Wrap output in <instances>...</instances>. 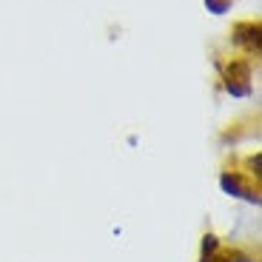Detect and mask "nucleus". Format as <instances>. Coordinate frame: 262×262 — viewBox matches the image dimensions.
Instances as JSON below:
<instances>
[{
    "label": "nucleus",
    "mask_w": 262,
    "mask_h": 262,
    "mask_svg": "<svg viewBox=\"0 0 262 262\" xmlns=\"http://www.w3.org/2000/svg\"><path fill=\"white\" fill-rule=\"evenodd\" d=\"M225 92L231 97H248L251 94V66L248 60H231L228 72H225Z\"/></svg>",
    "instance_id": "obj_1"
},
{
    "label": "nucleus",
    "mask_w": 262,
    "mask_h": 262,
    "mask_svg": "<svg viewBox=\"0 0 262 262\" xmlns=\"http://www.w3.org/2000/svg\"><path fill=\"white\" fill-rule=\"evenodd\" d=\"M220 188H223L228 196H236V200H245V203L259 205L256 188H251V183L239 174V171H223V174H220Z\"/></svg>",
    "instance_id": "obj_2"
},
{
    "label": "nucleus",
    "mask_w": 262,
    "mask_h": 262,
    "mask_svg": "<svg viewBox=\"0 0 262 262\" xmlns=\"http://www.w3.org/2000/svg\"><path fill=\"white\" fill-rule=\"evenodd\" d=\"M231 40H234L243 52L259 54V23H254V20H243V23H236Z\"/></svg>",
    "instance_id": "obj_3"
},
{
    "label": "nucleus",
    "mask_w": 262,
    "mask_h": 262,
    "mask_svg": "<svg viewBox=\"0 0 262 262\" xmlns=\"http://www.w3.org/2000/svg\"><path fill=\"white\" fill-rule=\"evenodd\" d=\"M231 3H234V0H205V9H208L211 14H225L231 9Z\"/></svg>",
    "instance_id": "obj_4"
},
{
    "label": "nucleus",
    "mask_w": 262,
    "mask_h": 262,
    "mask_svg": "<svg viewBox=\"0 0 262 262\" xmlns=\"http://www.w3.org/2000/svg\"><path fill=\"white\" fill-rule=\"evenodd\" d=\"M225 262H256V259H251L248 254H243V251H236V254H228V256H225Z\"/></svg>",
    "instance_id": "obj_5"
}]
</instances>
